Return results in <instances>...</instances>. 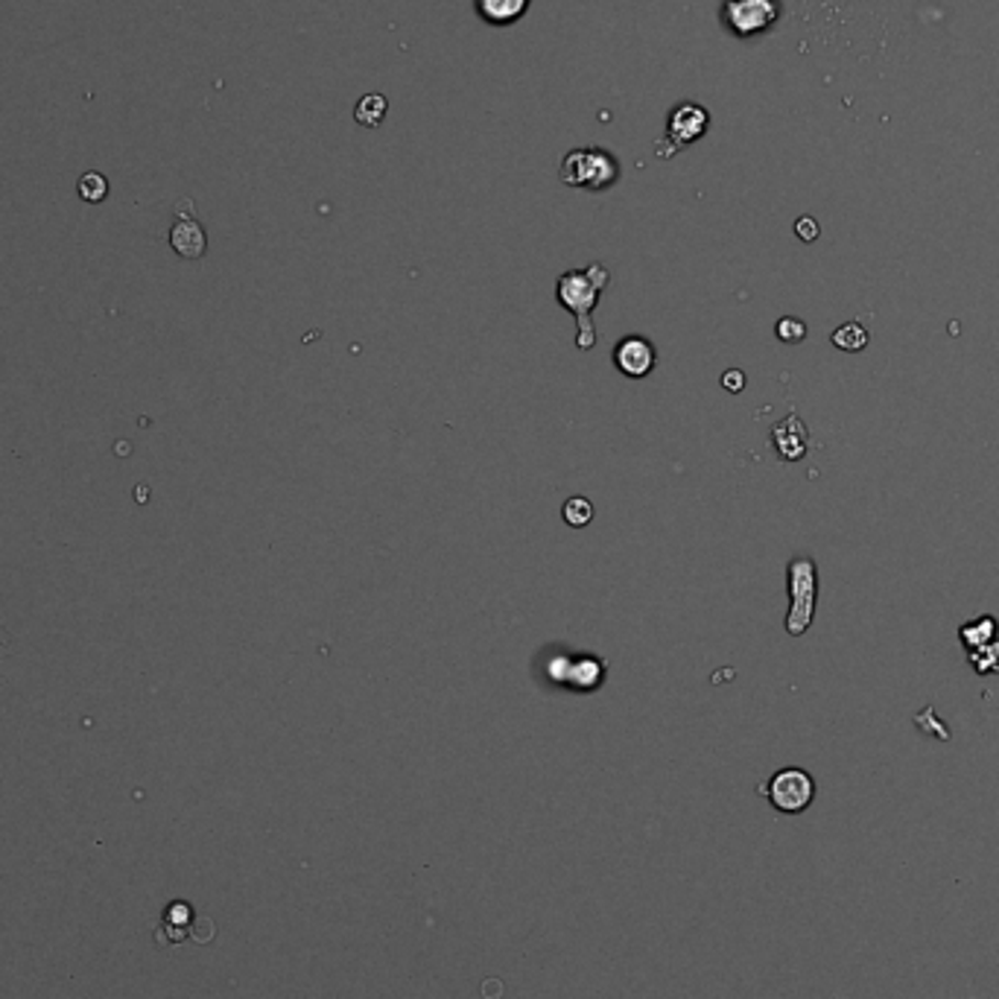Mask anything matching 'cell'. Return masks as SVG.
<instances>
[{"label": "cell", "mask_w": 999, "mask_h": 999, "mask_svg": "<svg viewBox=\"0 0 999 999\" xmlns=\"http://www.w3.org/2000/svg\"><path fill=\"white\" fill-rule=\"evenodd\" d=\"M611 281V273H608L602 264H590L585 269H570V273L558 275V281H555V299L562 304L567 313L576 317V345L581 351H590L597 345V328H593V310L599 304V296Z\"/></svg>", "instance_id": "cell-1"}, {"label": "cell", "mask_w": 999, "mask_h": 999, "mask_svg": "<svg viewBox=\"0 0 999 999\" xmlns=\"http://www.w3.org/2000/svg\"><path fill=\"white\" fill-rule=\"evenodd\" d=\"M789 579V614H786V634L801 637L810 632L812 617H815V599H819V570L815 562L807 555H798L786 567Z\"/></svg>", "instance_id": "cell-2"}, {"label": "cell", "mask_w": 999, "mask_h": 999, "mask_svg": "<svg viewBox=\"0 0 999 999\" xmlns=\"http://www.w3.org/2000/svg\"><path fill=\"white\" fill-rule=\"evenodd\" d=\"M558 179H562L567 188L608 190L611 185H617V179H620V162H617L611 153H606V149L581 146V149H573V153L564 155Z\"/></svg>", "instance_id": "cell-3"}, {"label": "cell", "mask_w": 999, "mask_h": 999, "mask_svg": "<svg viewBox=\"0 0 999 999\" xmlns=\"http://www.w3.org/2000/svg\"><path fill=\"white\" fill-rule=\"evenodd\" d=\"M722 18L731 33L740 38H752L775 24L780 18V7H777V0H725Z\"/></svg>", "instance_id": "cell-4"}, {"label": "cell", "mask_w": 999, "mask_h": 999, "mask_svg": "<svg viewBox=\"0 0 999 999\" xmlns=\"http://www.w3.org/2000/svg\"><path fill=\"white\" fill-rule=\"evenodd\" d=\"M769 795L775 810L780 812H803L815 798V780L803 769H780L763 789Z\"/></svg>", "instance_id": "cell-5"}, {"label": "cell", "mask_w": 999, "mask_h": 999, "mask_svg": "<svg viewBox=\"0 0 999 999\" xmlns=\"http://www.w3.org/2000/svg\"><path fill=\"white\" fill-rule=\"evenodd\" d=\"M710 126V111L699 103H681L675 106L673 114H669V123H666V141L669 146L666 149H658L661 155H673L675 149H681L687 144H696Z\"/></svg>", "instance_id": "cell-6"}, {"label": "cell", "mask_w": 999, "mask_h": 999, "mask_svg": "<svg viewBox=\"0 0 999 999\" xmlns=\"http://www.w3.org/2000/svg\"><path fill=\"white\" fill-rule=\"evenodd\" d=\"M170 246L173 252L185 260H199V257H206L208 252V234L202 229V222L197 220L193 214V206H190V199L179 202L176 208V220L170 225Z\"/></svg>", "instance_id": "cell-7"}, {"label": "cell", "mask_w": 999, "mask_h": 999, "mask_svg": "<svg viewBox=\"0 0 999 999\" xmlns=\"http://www.w3.org/2000/svg\"><path fill=\"white\" fill-rule=\"evenodd\" d=\"M655 363H658V351L641 333H629V336H623L614 345L617 371L629 377V380H641V377L652 375Z\"/></svg>", "instance_id": "cell-8"}, {"label": "cell", "mask_w": 999, "mask_h": 999, "mask_svg": "<svg viewBox=\"0 0 999 999\" xmlns=\"http://www.w3.org/2000/svg\"><path fill=\"white\" fill-rule=\"evenodd\" d=\"M547 675L550 681L555 684H573L576 690H597L602 678H606V664L599 658H553L547 664Z\"/></svg>", "instance_id": "cell-9"}, {"label": "cell", "mask_w": 999, "mask_h": 999, "mask_svg": "<svg viewBox=\"0 0 999 999\" xmlns=\"http://www.w3.org/2000/svg\"><path fill=\"white\" fill-rule=\"evenodd\" d=\"M772 444H775V451L780 459L786 462H798L807 456V444H810V433H807V424H803L798 415H786L775 430H772Z\"/></svg>", "instance_id": "cell-10"}, {"label": "cell", "mask_w": 999, "mask_h": 999, "mask_svg": "<svg viewBox=\"0 0 999 999\" xmlns=\"http://www.w3.org/2000/svg\"><path fill=\"white\" fill-rule=\"evenodd\" d=\"M532 0H474V9H477V15L486 21V24L495 26H506L514 24V21H521L526 15V9H530Z\"/></svg>", "instance_id": "cell-11"}, {"label": "cell", "mask_w": 999, "mask_h": 999, "mask_svg": "<svg viewBox=\"0 0 999 999\" xmlns=\"http://www.w3.org/2000/svg\"><path fill=\"white\" fill-rule=\"evenodd\" d=\"M958 637H962V643H965L967 652L983 650V646L994 643V637H997V620H994L991 614L979 617V620H974V623L962 625V629H958Z\"/></svg>", "instance_id": "cell-12"}, {"label": "cell", "mask_w": 999, "mask_h": 999, "mask_svg": "<svg viewBox=\"0 0 999 999\" xmlns=\"http://www.w3.org/2000/svg\"><path fill=\"white\" fill-rule=\"evenodd\" d=\"M386 111H389V103H386L384 95H366L354 109V120H357L359 126L377 129L384 123Z\"/></svg>", "instance_id": "cell-13"}, {"label": "cell", "mask_w": 999, "mask_h": 999, "mask_svg": "<svg viewBox=\"0 0 999 999\" xmlns=\"http://www.w3.org/2000/svg\"><path fill=\"white\" fill-rule=\"evenodd\" d=\"M77 193L82 202H91V206H100L106 197H109V179H106L103 173L88 170L79 176L77 181Z\"/></svg>", "instance_id": "cell-14"}, {"label": "cell", "mask_w": 999, "mask_h": 999, "mask_svg": "<svg viewBox=\"0 0 999 999\" xmlns=\"http://www.w3.org/2000/svg\"><path fill=\"white\" fill-rule=\"evenodd\" d=\"M830 340H833L836 348L847 351V354H856V351H863L865 345H868V331H865L859 322H845V325L833 331Z\"/></svg>", "instance_id": "cell-15"}, {"label": "cell", "mask_w": 999, "mask_h": 999, "mask_svg": "<svg viewBox=\"0 0 999 999\" xmlns=\"http://www.w3.org/2000/svg\"><path fill=\"white\" fill-rule=\"evenodd\" d=\"M562 514L573 530H581V526H588V523L593 521V506H590V500H585V497H570V500L564 503Z\"/></svg>", "instance_id": "cell-16"}, {"label": "cell", "mask_w": 999, "mask_h": 999, "mask_svg": "<svg viewBox=\"0 0 999 999\" xmlns=\"http://www.w3.org/2000/svg\"><path fill=\"white\" fill-rule=\"evenodd\" d=\"M967 658H970V664H974V669L979 675L999 673V641L988 643L983 650H970L967 652Z\"/></svg>", "instance_id": "cell-17"}, {"label": "cell", "mask_w": 999, "mask_h": 999, "mask_svg": "<svg viewBox=\"0 0 999 999\" xmlns=\"http://www.w3.org/2000/svg\"><path fill=\"white\" fill-rule=\"evenodd\" d=\"M775 333H777V340H780V342H801L803 336H807V325H803L801 319L786 317V319H780V322H777Z\"/></svg>", "instance_id": "cell-18"}, {"label": "cell", "mask_w": 999, "mask_h": 999, "mask_svg": "<svg viewBox=\"0 0 999 999\" xmlns=\"http://www.w3.org/2000/svg\"><path fill=\"white\" fill-rule=\"evenodd\" d=\"M795 234H798L803 243H812V240L819 237V222L812 220V217H801V220L795 222Z\"/></svg>", "instance_id": "cell-19"}, {"label": "cell", "mask_w": 999, "mask_h": 999, "mask_svg": "<svg viewBox=\"0 0 999 999\" xmlns=\"http://www.w3.org/2000/svg\"><path fill=\"white\" fill-rule=\"evenodd\" d=\"M722 386H725L728 392H743L745 375L740 371V368H734V371H725V375H722Z\"/></svg>", "instance_id": "cell-20"}]
</instances>
